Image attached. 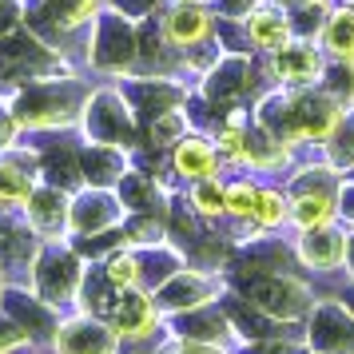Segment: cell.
I'll return each instance as SVG.
<instances>
[{
    "instance_id": "1",
    "label": "cell",
    "mask_w": 354,
    "mask_h": 354,
    "mask_svg": "<svg viewBox=\"0 0 354 354\" xmlns=\"http://www.w3.org/2000/svg\"><path fill=\"white\" fill-rule=\"evenodd\" d=\"M104 315L112 322L115 330L124 338H144L156 330V322H160V303L147 295V290H115V299L104 306Z\"/></svg>"
},
{
    "instance_id": "2",
    "label": "cell",
    "mask_w": 354,
    "mask_h": 354,
    "mask_svg": "<svg viewBox=\"0 0 354 354\" xmlns=\"http://www.w3.org/2000/svg\"><path fill=\"white\" fill-rule=\"evenodd\" d=\"M115 326L100 319H72L56 330V354H115Z\"/></svg>"
},
{
    "instance_id": "3",
    "label": "cell",
    "mask_w": 354,
    "mask_h": 354,
    "mask_svg": "<svg viewBox=\"0 0 354 354\" xmlns=\"http://www.w3.org/2000/svg\"><path fill=\"white\" fill-rule=\"evenodd\" d=\"M299 251H303V263L319 267V271H330L338 263H346V235H342L335 223L310 227V231H303Z\"/></svg>"
},
{
    "instance_id": "4",
    "label": "cell",
    "mask_w": 354,
    "mask_h": 354,
    "mask_svg": "<svg viewBox=\"0 0 354 354\" xmlns=\"http://www.w3.org/2000/svg\"><path fill=\"white\" fill-rule=\"evenodd\" d=\"M274 56V72H279V80L287 84H310L322 76V56L315 52V44H306V40H290L283 44Z\"/></svg>"
},
{
    "instance_id": "5",
    "label": "cell",
    "mask_w": 354,
    "mask_h": 354,
    "mask_svg": "<svg viewBox=\"0 0 354 354\" xmlns=\"http://www.w3.org/2000/svg\"><path fill=\"white\" fill-rule=\"evenodd\" d=\"M163 36H167L176 48H195V44H203V40L211 36V17L195 4V0H187V4H179V8L167 12Z\"/></svg>"
},
{
    "instance_id": "6",
    "label": "cell",
    "mask_w": 354,
    "mask_h": 354,
    "mask_svg": "<svg viewBox=\"0 0 354 354\" xmlns=\"http://www.w3.org/2000/svg\"><path fill=\"white\" fill-rule=\"evenodd\" d=\"M219 147L207 144V140H199V136H187V140H179L176 144V156H171V163H176V171L179 176H187V179H211L215 176V167H219Z\"/></svg>"
},
{
    "instance_id": "7",
    "label": "cell",
    "mask_w": 354,
    "mask_h": 354,
    "mask_svg": "<svg viewBox=\"0 0 354 354\" xmlns=\"http://www.w3.org/2000/svg\"><path fill=\"white\" fill-rule=\"evenodd\" d=\"M247 32H251V40L259 48H267V52H279L283 44L295 40V28H290V20L279 8H255L247 17Z\"/></svg>"
},
{
    "instance_id": "8",
    "label": "cell",
    "mask_w": 354,
    "mask_h": 354,
    "mask_svg": "<svg viewBox=\"0 0 354 354\" xmlns=\"http://www.w3.org/2000/svg\"><path fill=\"white\" fill-rule=\"evenodd\" d=\"M32 192V160L0 156V203H28Z\"/></svg>"
},
{
    "instance_id": "9",
    "label": "cell",
    "mask_w": 354,
    "mask_h": 354,
    "mask_svg": "<svg viewBox=\"0 0 354 354\" xmlns=\"http://www.w3.org/2000/svg\"><path fill=\"white\" fill-rule=\"evenodd\" d=\"M335 195L330 192H295V199H290V219L303 227V231H310V227H322L335 219Z\"/></svg>"
},
{
    "instance_id": "10",
    "label": "cell",
    "mask_w": 354,
    "mask_h": 354,
    "mask_svg": "<svg viewBox=\"0 0 354 354\" xmlns=\"http://www.w3.org/2000/svg\"><path fill=\"white\" fill-rule=\"evenodd\" d=\"M322 44H326V52H335L338 60H354V8L330 12L326 28H322Z\"/></svg>"
},
{
    "instance_id": "11",
    "label": "cell",
    "mask_w": 354,
    "mask_h": 354,
    "mask_svg": "<svg viewBox=\"0 0 354 354\" xmlns=\"http://www.w3.org/2000/svg\"><path fill=\"white\" fill-rule=\"evenodd\" d=\"M24 207H28V219H32L40 231H56V227H64V219H68V199L60 192H32V199H28Z\"/></svg>"
},
{
    "instance_id": "12",
    "label": "cell",
    "mask_w": 354,
    "mask_h": 354,
    "mask_svg": "<svg viewBox=\"0 0 354 354\" xmlns=\"http://www.w3.org/2000/svg\"><path fill=\"white\" fill-rule=\"evenodd\" d=\"M48 4V17L60 24V28H80L96 17L100 0H44Z\"/></svg>"
},
{
    "instance_id": "13",
    "label": "cell",
    "mask_w": 354,
    "mask_h": 354,
    "mask_svg": "<svg viewBox=\"0 0 354 354\" xmlns=\"http://www.w3.org/2000/svg\"><path fill=\"white\" fill-rule=\"evenodd\" d=\"M192 207L199 211L203 219H215L219 211H227V187L215 176L199 179V183H195V192H192Z\"/></svg>"
},
{
    "instance_id": "14",
    "label": "cell",
    "mask_w": 354,
    "mask_h": 354,
    "mask_svg": "<svg viewBox=\"0 0 354 354\" xmlns=\"http://www.w3.org/2000/svg\"><path fill=\"white\" fill-rule=\"evenodd\" d=\"M104 279H108V287H115V290L136 287V283H140V259L131 255V251H115V255H108Z\"/></svg>"
},
{
    "instance_id": "15",
    "label": "cell",
    "mask_w": 354,
    "mask_h": 354,
    "mask_svg": "<svg viewBox=\"0 0 354 354\" xmlns=\"http://www.w3.org/2000/svg\"><path fill=\"white\" fill-rule=\"evenodd\" d=\"M287 215H290V203L279 192H259V203H255V223L259 227L271 231V227H279Z\"/></svg>"
},
{
    "instance_id": "16",
    "label": "cell",
    "mask_w": 354,
    "mask_h": 354,
    "mask_svg": "<svg viewBox=\"0 0 354 354\" xmlns=\"http://www.w3.org/2000/svg\"><path fill=\"white\" fill-rule=\"evenodd\" d=\"M326 96H335L338 104H354V60H338L330 72H326Z\"/></svg>"
},
{
    "instance_id": "17",
    "label": "cell",
    "mask_w": 354,
    "mask_h": 354,
    "mask_svg": "<svg viewBox=\"0 0 354 354\" xmlns=\"http://www.w3.org/2000/svg\"><path fill=\"white\" fill-rule=\"evenodd\" d=\"M255 203H259V187H251V183H231L227 187V211L231 215L247 219V215H255Z\"/></svg>"
},
{
    "instance_id": "18",
    "label": "cell",
    "mask_w": 354,
    "mask_h": 354,
    "mask_svg": "<svg viewBox=\"0 0 354 354\" xmlns=\"http://www.w3.org/2000/svg\"><path fill=\"white\" fill-rule=\"evenodd\" d=\"M20 342H28V335H24L20 326H12V322H4V319H0V354H4V351H12V346H20Z\"/></svg>"
},
{
    "instance_id": "19",
    "label": "cell",
    "mask_w": 354,
    "mask_h": 354,
    "mask_svg": "<svg viewBox=\"0 0 354 354\" xmlns=\"http://www.w3.org/2000/svg\"><path fill=\"white\" fill-rule=\"evenodd\" d=\"M167 354H223V351H211V346H195V342H183V346H176V351Z\"/></svg>"
},
{
    "instance_id": "20",
    "label": "cell",
    "mask_w": 354,
    "mask_h": 354,
    "mask_svg": "<svg viewBox=\"0 0 354 354\" xmlns=\"http://www.w3.org/2000/svg\"><path fill=\"white\" fill-rule=\"evenodd\" d=\"M279 4H287L290 12H303V8H319L322 0H279Z\"/></svg>"
},
{
    "instance_id": "21",
    "label": "cell",
    "mask_w": 354,
    "mask_h": 354,
    "mask_svg": "<svg viewBox=\"0 0 354 354\" xmlns=\"http://www.w3.org/2000/svg\"><path fill=\"white\" fill-rule=\"evenodd\" d=\"M342 211H346V215H351V219H354V192L346 195V199H342Z\"/></svg>"
},
{
    "instance_id": "22",
    "label": "cell",
    "mask_w": 354,
    "mask_h": 354,
    "mask_svg": "<svg viewBox=\"0 0 354 354\" xmlns=\"http://www.w3.org/2000/svg\"><path fill=\"white\" fill-rule=\"evenodd\" d=\"M0 287H4V283H0Z\"/></svg>"
}]
</instances>
